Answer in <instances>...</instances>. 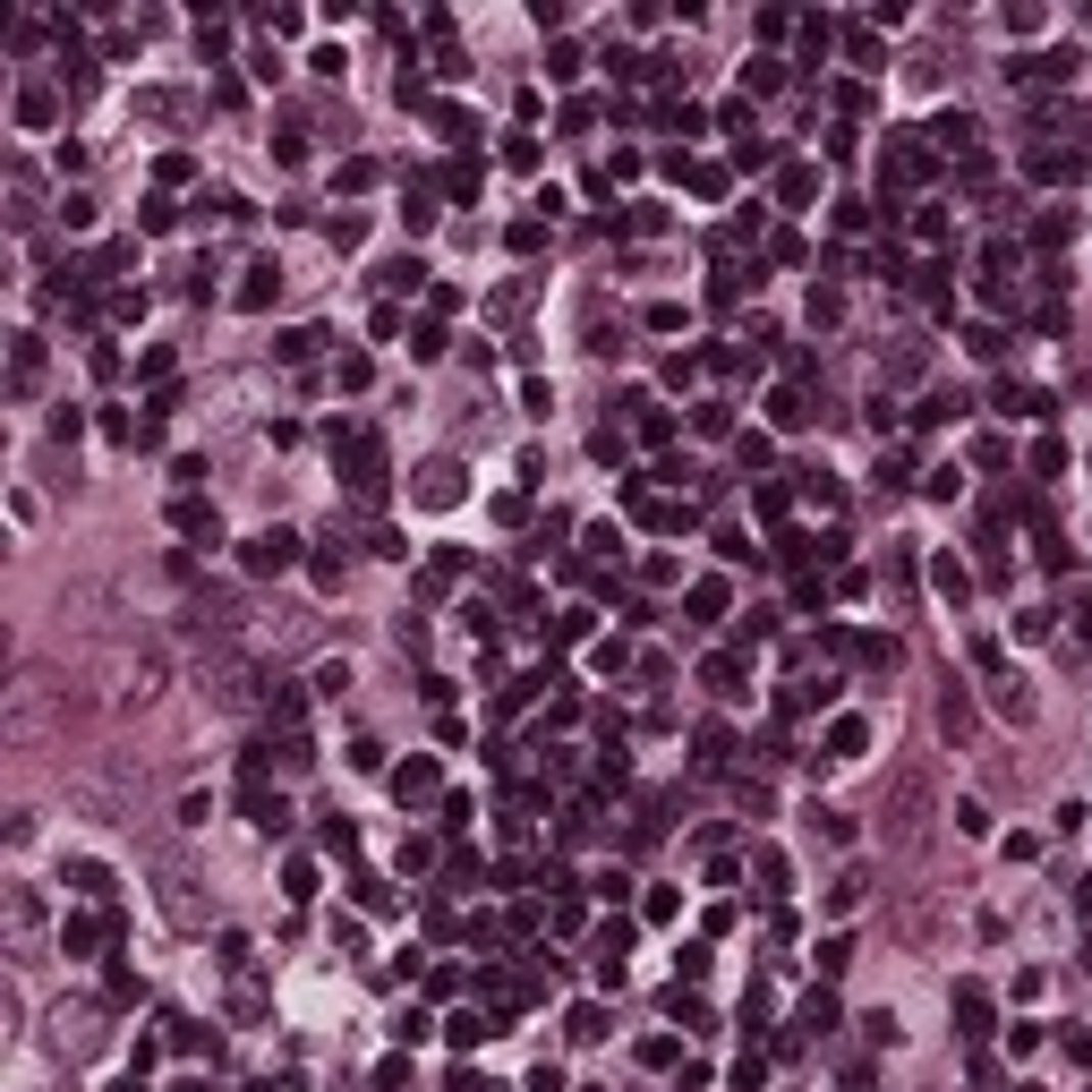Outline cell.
<instances>
[{
	"label": "cell",
	"mask_w": 1092,
	"mask_h": 1092,
	"mask_svg": "<svg viewBox=\"0 0 1092 1092\" xmlns=\"http://www.w3.org/2000/svg\"><path fill=\"white\" fill-rule=\"evenodd\" d=\"M239 564H248L256 580H282V572H299V529H256V538L239 547Z\"/></svg>",
	"instance_id": "cell-1"
},
{
	"label": "cell",
	"mask_w": 1092,
	"mask_h": 1092,
	"mask_svg": "<svg viewBox=\"0 0 1092 1092\" xmlns=\"http://www.w3.org/2000/svg\"><path fill=\"white\" fill-rule=\"evenodd\" d=\"M461 478H470V470H461V461H427V470L410 478V504H427V513H453V504L470 495V487H461Z\"/></svg>",
	"instance_id": "cell-2"
},
{
	"label": "cell",
	"mask_w": 1092,
	"mask_h": 1092,
	"mask_svg": "<svg viewBox=\"0 0 1092 1092\" xmlns=\"http://www.w3.org/2000/svg\"><path fill=\"white\" fill-rule=\"evenodd\" d=\"M880 172H888L896 188H921V180H931V145H921L913 129H896V137H888V154H880Z\"/></svg>",
	"instance_id": "cell-3"
},
{
	"label": "cell",
	"mask_w": 1092,
	"mask_h": 1092,
	"mask_svg": "<svg viewBox=\"0 0 1092 1092\" xmlns=\"http://www.w3.org/2000/svg\"><path fill=\"white\" fill-rule=\"evenodd\" d=\"M393 461H384V435H350V495H384Z\"/></svg>",
	"instance_id": "cell-4"
},
{
	"label": "cell",
	"mask_w": 1092,
	"mask_h": 1092,
	"mask_svg": "<svg viewBox=\"0 0 1092 1092\" xmlns=\"http://www.w3.org/2000/svg\"><path fill=\"white\" fill-rule=\"evenodd\" d=\"M111 939H120V913H103V921H94V913H68V921H60V948H68V956H94V948H111Z\"/></svg>",
	"instance_id": "cell-5"
},
{
	"label": "cell",
	"mask_w": 1092,
	"mask_h": 1092,
	"mask_svg": "<svg viewBox=\"0 0 1092 1092\" xmlns=\"http://www.w3.org/2000/svg\"><path fill=\"white\" fill-rule=\"evenodd\" d=\"M435 786H444V776H435L427 751H410V760L393 768V803H435Z\"/></svg>",
	"instance_id": "cell-6"
},
{
	"label": "cell",
	"mask_w": 1092,
	"mask_h": 1092,
	"mask_svg": "<svg viewBox=\"0 0 1092 1092\" xmlns=\"http://www.w3.org/2000/svg\"><path fill=\"white\" fill-rule=\"evenodd\" d=\"M504 1025H513V1015H478V1007H461V1015H444V1041H453V1050H478V1041L504 1033Z\"/></svg>",
	"instance_id": "cell-7"
},
{
	"label": "cell",
	"mask_w": 1092,
	"mask_h": 1092,
	"mask_svg": "<svg viewBox=\"0 0 1092 1092\" xmlns=\"http://www.w3.org/2000/svg\"><path fill=\"white\" fill-rule=\"evenodd\" d=\"M172 529H180V538H205V547H213V538H223V513H213V504H197V495H180V504H172Z\"/></svg>",
	"instance_id": "cell-8"
},
{
	"label": "cell",
	"mask_w": 1092,
	"mask_h": 1092,
	"mask_svg": "<svg viewBox=\"0 0 1092 1092\" xmlns=\"http://www.w3.org/2000/svg\"><path fill=\"white\" fill-rule=\"evenodd\" d=\"M956 1033H964V1041L990 1033V990H982V982H956Z\"/></svg>",
	"instance_id": "cell-9"
},
{
	"label": "cell",
	"mask_w": 1092,
	"mask_h": 1092,
	"mask_svg": "<svg viewBox=\"0 0 1092 1092\" xmlns=\"http://www.w3.org/2000/svg\"><path fill=\"white\" fill-rule=\"evenodd\" d=\"M239 803H248V819H256V837H282V828H290V803H282V794H265V786H248V794H239Z\"/></svg>",
	"instance_id": "cell-10"
},
{
	"label": "cell",
	"mask_w": 1092,
	"mask_h": 1092,
	"mask_svg": "<svg viewBox=\"0 0 1092 1092\" xmlns=\"http://www.w3.org/2000/svg\"><path fill=\"white\" fill-rule=\"evenodd\" d=\"M931 589L948 598V606H964V598H974V572H964L956 555H931Z\"/></svg>",
	"instance_id": "cell-11"
},
{
	"label": "cell",
	"mask_w": 1092,
	"mask_h": 1092,
	"mask_svg": "<svg viewBox=\"0 0 1092 1092\" xmlns=\"http://www.w3.org/2000/svg\"><path fill=\"white\" fill-rule=\"evenodd\" d=\"M768 419L786 427V435H803V427H811V401H803V384H786V393H768Z\"/></svg>",
	"instance_id": "cell-12"
},
{
	"label": "cell",
	"mask_w": 1092,
	"mask_h": 1092,
	"mask_svg": "<svg viewBox=\"0 0 1092 1092\" xmlns=\"http://www.w3.org/2000/svg\"><path fill=\"white\" fill-rule=\"evenodd\" d=\"M9 376H17V393H35V376H43V333H17V350H9Z\"/></svg>",
	"instance_id": "cell-13"
},
{
	"label": "cell",
	"mask_w": 1092,
	"mask_h": 1092,
	"mask_svg": "<svg viewBox=\"0 0 1092 1092\" xmlns=\"http://www.w3.org/2000/svg\"><path fill=\"white\" fill-rule=\"evenodd\" d=\"M862 751H870V725L862 717H837L828 725V760H862Z\"/></svg>",
	"instance_id": "cell-14"
},
{
	"label": "cell",
	"mask_w": 1092,
	"mask_h": 1092,
	"mask_svg": "<svg viewBox=\"0 0 1092 1092\" xmlns=\"http://www.w3.org/2000/svg\"><path fill=\"white\" fill-rule=\"evenodd\" d=\"M282 290V265H248V282H239V307H274Z\"/></svg>",
	"instance_id": "cell-15"
},
{
	"label": "cell",
	"mask_w": 1092,
	"mask_h": 1092,
	"mask_svg": "<svg viewBox=\"0 0 1092 1092\" xmlns=\"http://www.w3.org/2000/svg\"><path fill=\"white\" fill-rule=\"evenodd\" d=\"M862 666H870V674H896V666H905V640H896V632H870V640H862Z\"/></svg>",
	"instance_id": "cell-16"
},
{
	"label": "cell",
	"mask_w": 1092,
	"mask_h": 1092,
	"mask_svg": "<svg viewBox=\"0 0 1092 1092\" xmlns=\"http://www.w3.org/2000/svg\"><path fill=\"white\" fill-rule=\"evenodd\" d=\"M700 683L725 692V700H743V692H751V683H743V658H709V666H700Z\"/></svg>",
	"instance_id": "cell-17"
},
{
	"label": "cell",
	"mask_w": 1092,
	"mask_h": 1092,
	"mask_svg": "<svg viewBox=\"0 0 1092 1092\" xmlns=\"http://www.w3.org/2000/svg\"><path fill=\"white\" fill-rule=\"evenodd\" d=\"M931 137H939V145H948V154H974V137H982V129H974V111H948V120H939V129H931Z\"/></svg>",
	"instance_id": "cell-18"
},
{
	"label": "cell",
	"mask_w": 1092,
	"mask_h": 1092,
	"mask_svg": "<svg viewBox=\"0 0 1092 1092\" xmlns=\"http://www.w3.org/2000/svg\"><path fill=\"white\" fill-rule=\"evenodd\" d=\"M776 197H786V205H811V197H819V172H811V162H786V180H776Z\"/></svg>",
	"instance_id": "cell-19"
},
{
	"label": "cell",
	"mask_w": 1092,
	"mask_h": 1092,
	"mask_svg": "<svg viewBox=\"0 0 1092 1092\" xmlns=\"http://www.w3.org/2000/svg\"><path fill=\"white\" fill-rule=\"evenodd\" d=\"M317 342H325V333H317V325H290V333H282V342H274V350L290 359V368H307V359H317Z\"/></svg>",
	"instance_id": "cell-20"
},
{
	"label": "cell",
	"mask_w": 1092,
	"mask_h": 1092,
	"mask_svg": "<svg viewBox=\"0 0 1092 1092\" xmlns=\"http://www.w3.org/2000/svg\"><path fill=\"white\" fill-rule=\"evenodd\" d=\"M52 86H27V94H17V120H27V129H52Z\"/></svg>",
	"instance_id": "cell-21"
},
{
	"label": "cell",
	"mask_w": 1092,
	"mask_h": 1092,
	"mask_svg": "<svg viewBox=\"0 0 1092 1092\" xmlns=\"http://www.w3.org/2000/svg\"><path fill=\"white\" fill-rule=\"evenodd\" d=\"M282 896H290V905H307V896H317V862H282Z\"/></svg>",
	"instance_id": "cell-22"
},
{
	"label": "cell",
	"mask_w": 1092,
	"mask_h": 1092,
	"mask_svg": "<svg viewBox=\"0 0 1092 1092\" xmlns=\"http://www.w3.org/2000/svg\"><path fill=\"white\" fill-rule=\"evenodd\" d=\"M1033 555H1041V564H1050V572H1066V564H1076V547H1066V538H1058V529H1050V521H1041V529H1033Z\"/></svg>",
	"instance_id": "cell-23"
},
{
	"label": "cell",
	"mask_w": 1092,
	"mask_h": 1092,
	"mask_svg": "<svg viewBox=\"0 0 1092 1092\" xmlns=\"http://www.w3.org/2000/svg\"><path fill=\"white\" fill-rule=\"evenodd\" d=\"M751 870H760L768 896H786V854H776V845H751Z\"/></svg>",
	"instance_id": "cell-24"
},
{
	"label": "cell",
	"mask_w": 1092,
	"mask_h": 1092,
	"mask_svg": "<svg viewBox=\"0 0 1092 1092\" xmlns=\"http://www.w3.org/2000/svg\"><path fill=\"white\" fill-rule=\"evenodd\" d=\"M811 325H845V290L837 282H811Z\"/></svg>",
	"instance_id": "cell-25"
},
{
	"label": "cell",
	"mask_w": 1092,
	"mask_h": 1092,
	"mask_svg": "<svg viewBox=\"0 0 1092 1092\" xmlns=\"http://www.w3.org/2000/svg\"><path fill=\"white\" fill-rule=\"evenodd\" d=\"M683 598H692V615H700V623H717V615H725V580H692Z\"/></svg>",
	"instance_id": "cell-26"
},
{
	"label": "cell",
	"mask_w": 1092,
	"mask_h": 1092,
	"mask_svg": "<svg viewBox=\"0 0 1092 1092\" xmlns=\"http://www.w3.org/2000/svg\"><path fill=\"white\" fill-rule=\"evenodd\" d=\"M743 86H751V94H776V86H786V60H768V52L743 60Z\"/></svg>",
	"instance_id": "cell-27"
},
{
	"label": "cell",
	"mask_w": 1092,
	"mask_h": 1092,
	"mask_svg": "<svg viewBox=\"0 0 1092 1092\" xmlns=\"http://www.w3.org/2000/svg\"><path fill=\"white\" fill-rule=\"evenodd\" d=\"M734 760V734H725V725H700V768H725Z\"/></svg>",
	"instance_id": "cell-28"
},
{
	"label": "cell",
	"mask_w": 1092,
	"mask_h": 1092,
	"mask_svg": "<svg viewBox=\"0 0 1092 1092\" xmlns=\"http://www.w3.org/2000/svg\"><path fill=\"white\" fill-rule=\"evenodd\" d=\"M68 880H78V896H111V870H103V862H86V854L68 862Z\"/></svg>",
	"instance_id": "cell-29"
},
{
	"label": "cell",
	"mask_w": 1092,
	"mask_h": 1092,
	"mask_svg": "<svg viewBox=\"0 0 1092 1092\" xmlns=\"http://www.w3.org/2000/svg\"><path fill=\"white\" fill-rule=\"evenodd\" d=\"M478 180H487L478 162H453V172H444V197H461V205H470V197H478Z\"/></svg>",
	"instance_id": "cell-30"
},
{
	"label": "cell",
	"mask_w": 1092,
	"mask_h": 1092,
	"mask_svg": "<svg viewBox=\"0 0 1092 1092\" xmlns=\"http://www.w3.org/2000/svg\"><path fill=\"white\" fill-rule=\"evenodd\" d=\"M964 350H974V359H999L1007 333H999V325H964Z\"/></svg>",
	"instance_id": "cell-31"
},
{
	"label": "cell",
	"mask_w": 1092,
	"mask_h": 1092,
	"mask_svg": "<svg viewBox=\"0 0 1092 1092\" xmlns=\"http://www.w3.org/2000/svg\"><path fill=\"white\" fill-rule=\"evenodd\" d=\"M632 419H640V444H674V419H666V410H649V401H640Z\"/></svg>",
	"instance_id": "cell-32"
},
{
	"label": "cell",
	"mask_w": 1092,
	"mask_h": 1092,
	"mask_svg": "<svg viewBox=\"0 0 1092 1092\" xmlns=\"http://www.w3.org/2000/svg\"><path fill=\"white\" fill-rule=\"evenodd\" d=\"M845 964H854V939H819V974H828V982H837V974H845Z\"/></svg>",
	"instance_id": "cell-33"
},
{
	"label": "cell",
	"mask_w": 1092,
	"mask_h": 1092,
	"mask_svg": "<svg viewBox=\"0 0 1092 1092\" xmlns=\"http://www.w3.org/2000/svg\"><path fill=\"white\" fill-rule=\"evenodd\" d=\"M683 180H692V197H725V172H717V162H692Z\"/></svg>",
	"instance_id": "cell-34"
},
{
	"label": "cell",
	"mask_w": 1092,
	"mask_h": 1092,
	"mask_svg": "<svg viewBox=\"0 0 1092 1092\" xmlns=\"http://www.w3.org/2000/svg\"><path fill=\"white\" fill-rule=\"evenodd\" d=\"M384 282H393V290H419L427 265H419V256H393V265H384Z\"/></svg>",
	"instance_id": "cell-35"
},
{
	"label": "cell",
	"mask_w": 1092,
	"mask_h": 1092,
	"mask_svg": "<svg viewBox=\"0 0 1092 1092\" xmlns=\"http://www.w3.org/2000/svg\"><path fill=\"white\" fill-rule=\"evenodd\" d=\"M333 376H342V393H368V376H376V368H368L359 350H342V368H333Z\"/></svg>",
	"instance_id": "cell-36"
},
{
	"label": "cell",
	"mask_w": 1092,
	"mask_h": 1092,
	"mask_svg": "<svg viewBox=\"0 0 1092 1092\" xmlns=\"http://www.w3.org/2000/svg\"><path fill=\"white\" fill-rule=\"evenodd\" d=\"M803 1025H811V1033L837 1025V999H828V990H811V999H803Z\"/></svg>",
	"instance_id": "cell-37"
},
{
	"label": "cell",
	"mask_w": 1092,
	"mask_h": 1092,
	"mask_svg": "<svg viewBox=\"0 0 1092 1092\" xmlns=\"http://www.w3.org/2000/svg\"><path fill=\"white\" fill-rule=\"evenodd\" d=\"M393 1033H401V1050H419V1041L435 1033V1015H427V1007H410V1015H401V1025H393Z\"/></svg>",
	"instance_id": "cell-38"
},
{
	"label": "cell",
	"mask_w": 1092,
	"mask_h": 1092,
	"mask_svg": "<svg viewBox=\"0 0 1092 1092\" xmlns=\"http://www.w3.org/2000/svg\"><path fill=\"white\" fill-rule=\"evenodd\" d=\"M317 692H325V700H342V692H350V666H342V658H325V666H317Z\"/></svg>",
	"instance_id": "cell-39"
},
{
	"label": "cell",
	"mask_w": 1092,
	"mask_h": 1092,
	"mask_svg": "<svg viewBox=\"0 0 1092 1092\" xmlns=\"http://www.w3.org/2000/svg\"><path fill=\"white\" fill-rule=\"evenodd\" d=\"M734 1092H768V1058H760V1050H751V1058L734 1066Z\"/></svg>",
	"instance_id": "cell-40"
},
{
	"label": "cell",
	"mask_w": 1092,
	"mask_h": 1092,
	"mask_svg": "<svg viewBox=\"0 0 1092 1092\" xmlns=\"http://www.w3.org/2000/svg\"><path fill=\"white\" fill-rule=\"evenodd\" d=\"M137 376H145V384H154V393H162V376H172V350H162V342H154V350H145V359H137Z\"/></svg>",
	"instance_id": "cell-41"
},
{
	"label": "cell",
	"mask_w": 1092,
	"mask_h": 1092,
	"mask_svg": "<svg viewBox=\"0 0 1092 1092\" xmlns=\"http://www.w3.org/2000/svg\"><path fill=\"white\" fill-rule=\"evenodd\" d=\"M410 359H444V325H419V333H410Z\"/></svg>",
	"instance_id": "cell-42"
},
{
	"label": "cell",
	"mask_w": 1092,
	"mask_h": 1092,
	"mask_svg": "<svg viewBox=\"0 0 1092 1092\" xmlns=\"http://www.w3.org/2000/svg\"><path fill=\"white\" fill-rule=\"evenodd\" d=\"M307 572H317V589H342V580H350V564H342V555H317Z\"/></svg>",
	"instance_id": "cell-43"
},
{
	"label": "cell",
	"mask_w": 1092,
	"mask_h": 1092,
	"mask_svg": "<svg viewBox=\"0 0 1092 1092\" xmlns=\"http://www.w3.org/2000/svg\"><path fill=\"white\" fill-rule=\"evenodd\" d=\"M325 854H359V828H350V819H325Z\"/></svg>",
	"instance_id": "cell-44"
},
{
	"label": "cell",
	"mask_w": 1092,
	"mask_h": 1092,
	"mask_svg": "<svg viewBox=\"0 0 1092 1092\" xmlns=\"http://www.w3.org/2000/svg\"><path fill=\"white\" fill-rule=\"evenodd\" d=\"M828 905H837V913H854V905H862V870H845V880L828 888Z\"/></svg>",
	"instance_id": "cell-45"
},
{
	"label": "cell",
	"mask_w": 1092,
	"mask_h": 1092,
	"mask_svg": "<svg viewBox=\"0 0 1092 1092\" xmlns=\"http://www.w3.org/2000/svg\"><path fill=\"white\" fill-rule=\"evenodd\" d=\"M1058 470H1066V453L1050 444V435H1041V444H1033V478H1058Z\"/></svg>",
	"instance_id": "cell-46"
},
{
	"label": "cell",
	"mask_w": 1092,
	"mask_h": 1092,
	"mask_svg": "<svg viewBox=\"0 0 1092 1092\" xmlns=\"http://www.w3.org/2000/svg\"><path fill=\"white\" fill-rule=\"evenodd\" d=\"M956 837H990V811L982 803H956Z\"/></svg>",
	"instance_id": "cell-47"
},
{
	"label": "cell",
	"mask_w": 1092,
	"mask_h": 1092,
	"mask_svg": "<svg viewBox=\"0 0 1092 1092\" xmlns=\"http://www.w3.org/2000/svg\"><path fill=\"white\" fill-rule=\"evenodd\" d=\"M606 1033V1007H572V1041H598Z\"/></svg>",
	"instance_id": "cell-48"
},
{
	"label": "cell",
	"mask_w": 1092,
	"mask_h": 1092,
	"mask_svg": "<svg viewBox=\"0 0 1092 1092\" xmlns=\"http://www.w3.org/2000/svg\"><path fill=\"white\" fill-rule=\"evenodd\" d=\"M444 1092H495V1084H487V1076H453Z\"/></svg>",
	"instance_id": "cell-49"
},
{
	"label": "cell",
	"mask_w": 1092,
	"mask_h": 1092,
	"mask_svg": "<svg viewBox=\"0 0 1092 1092\" xmlns=\"http://www.w3.org/2000/svg\"><path fill=\"white\" fill-rule=\"evenodd\" d=\"M1076 913H1084V921H1092V880H1084V896H1076Z\"/></svg>",
	"instance_id": "cell-50"
},
{
	"label": "cell",
	"mask_w": 1092,
	"mask_h": 1092,
	"mask_svg": "<svg viewBox=\"0 0 1092 1092\" xmlns=\"http://www.w3.org/2000/svg\"><path fill=\"white\" fill-rule=\"evenodd\" d=\"M111 1092H145V1084H137V1076H129V1084H111Z\"/></svg>",
	"instance_id": "cell-51"
},
{
	"label": "cell",
	"mask_w": 1092,
	"mask_h": 1092,
	"mask_svg": "<svg viewBox=\"0 0 1092 1092\" xmlns=\"http://www.w3.org/2000/svg\"><path fill=\"white\" fill-rule=\"evenodd\" d=\"M172 1092H205V1084H172Z\"/></svg>",
	"instance_id": "cell-52"
}]
</instances>
